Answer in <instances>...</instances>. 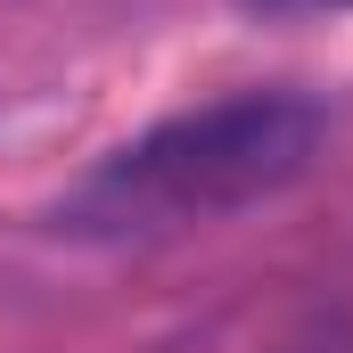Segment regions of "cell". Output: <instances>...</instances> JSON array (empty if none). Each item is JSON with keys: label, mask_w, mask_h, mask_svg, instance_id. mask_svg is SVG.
Masks as SVG:
<instances>
[{"label": "cell", "mask_w": 353, "mask_h": 353, "mask_svg": "<svg viewBox=\"0 0 353 353\" xmlns=\"http://www.w3.org/2000/svg\"><path fill=\"white\" fill-rule=\"evenodd\" d=\"M321 148V107L288 99V90H247L222 107H197L157 123L148 140L115 148L83 181L74 214L90 230H181V222H214L239 214L312 165Z\"/></svg>", "instance_id": "obj_1"}, {"label": "cell", "mask_w": 353, "mask_h": 353, "mask_svg": "<svg viewBox=\"0 0 353 353\" xmlns=\"http://www.w3.org/2000/svg\"><path fill=\"white\" fill-rule=\"evenodd\" d=\"M288 353H353V304L321 312V321H312V329H304V337H296Z\"/></svg>", "instance_id": "obj_2"}, {"label": "cell", "mask_w": 353, "mask_h": 353, "mask_svg": "<svg viewBox=\"0 0 353 353\" xmlns=\"http://www.w3.org/2000/svg\"><path fill=\"white\" fill-rule=\"evenodd\" d=\"M337 8H353V0H337Z\"/></svg>", "instance_id": "obj_3"}]
</instances>
